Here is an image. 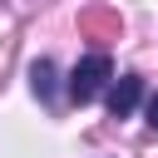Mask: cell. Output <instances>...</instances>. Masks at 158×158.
Instances as JSON below:
<instances>
[{"label": "cell", "mask_w": 158, "mask_h": 158, "mask_svg": "<svg viewBox=\"0 0 158 158\" xmlns=\"http://www.w3.org/2000/svg\"><path fill=\"white\" fill-rule=\"evenodd\" d=\"M109 79H114L109 54H84V59L74 64V74H69V99H74V104H94V99L109 89Z\"/></svg>", "instance_id": "1"}, {"label": "cell", "mask_w": 158, "mask_h": 158, "mask_svg": "<svg viewBox=\"0 0 158 158\" xmlns=\"http://www.w3.org/2000/svg\"><path fill=\"white\" fill-rule=\"evenodd\" d=\"M138 99H143V79H138V74H123V79L109 84V114H114V118H128V114L138 109Z\"/></svg>", "instance_id": "2"}, {"label": "cell", "mask_w": 158, "mask_h": 158, "mask_svg": "<svg viewBox=\"0 0 158 158\" xmlns=\"http://www.w3.org/2000/svg\"><path fill=\"white\" fill-rule=\"evenodd\" d=\"M30 89H35L44 104L54 99V64H49V59H35V64H30Z\"/></svg>", "instance_id": "3"}, {"label": "cell", "mask_w": 158, "mask_h": 158, "mask_svg": "<svg viewBox=\"0 0 158 158\" xmlns=\"http://www.w3.org/2000/svg\"><path fill=\"white\" fill-rule=\"evenodd\" d=\"M148 128L158 133V94H148Z\"/></svg>", "instance_id": "4"}]
</instances>
